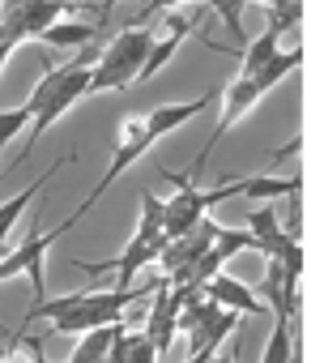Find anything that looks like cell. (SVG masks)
Returning a JSON list of instances; mask_svg holds the SVG:
<instances>
[{"mask_svg": "<svg viewBox=\"0 0 324 363\" xmlns=\"http://www.w3.org/2000/svg\"><path fill=\"white\" fill-rule=\"evenodd\" d=\"M299 65H303V52L294 48V52H277L260 73H252V77H235L231 86H226V103H222V120L214 124V133H209V141H205V150H201V158H197V171L209 162V150L218 145V137L252 107V103H260V94H269L282 77H290V73H299Z\"/></svg>", "mask_w": 324, "mask_h": 363, "instance_id": "1", "label": "cell"}, {"mask_svg": "<svg viewBox=\"0 0 324 363\" xmlns=\"http://www.w3.org/2000/svg\"><path fill=\"white\" fill-rule=\"evenodd\" d=\"M149 43H154V30H149L145 22H137V26L120 30V35H115V39L94 56V65H90V94L132 86V82H137V73H141V65H145Z\"/></svg>", "mask_w": 324, "mask_h": 363, "instance_id": "2", "label": "cell"}, {"mask_svg": "<svg viewBox=\"0 0 324 363\" xmlns=\"http://www.w3.org/2000/svg\"><path fill=\"white\" fill-rule=\"evenodd\" d=\"M162 175L175 184V197L162 201V235H167V240L188 235L197 223H205V214H209L218 201H226V197L239 193V179H222L218 189H197L192 175H175V171H162Z\"/></svg>", "mask_w": 324, "mask_h": 363, "instance_id": "3", "label": "cell"}, {"mask_svg": "<svg viewBox=\"0 0 324 363\" xmlns=\"http://www.w3.org/2000/svg\"><path fill=\"white\" fill-rule=\"evenodd\" d=\"M94 56L98 52H90V48H81V56L77 60H69L64 65V73H60V82H56V90L47 94V103L39 107V116L30 120V137H26V150H22V158H30V150L39 145V137L73 107V103H81L86 94H90V65H94Z\"/></svg>", "mask_w": 324, "mask_h": 363, "instance_id": "4", "label": "cell"}, {"mask_svg": "<svg viewBox=\"0 0 324 363\" xmlns=\"http://www.w3.org/2000/svg\"><path fill=\"white\" fill-rule=\"evenodd\" d=\"M149 286H111V291H81V299L56 316V333H86L98 325H115L128 303H137Z\"/></svg>", "mask_w": 324, "mask_h": 363, "instance_id": "5", "label": "cell"}, {"mask_svg": "<svg viewBox=\"0 0 324 363\" xmlns=\"http://www.w3.org/2000/svg\"><path fill=\"white\" fill-rule=\"evenodd\" d=\"M81 214H86V210L77 206V214H73V218H64L56 231L30 235L22 248L5 252V257H0V282H5V278H18V274H26V278H30V291H35V303H39V299H47V282H43V257H47V248H56V240H60V235H69V231L77 227V218H81Z\"/></svg>", "mask_w": 324, "mask_h": 363, "instance_id": "6", "label": "cell"}, {"mask_svg": "<svg viewBox=\"0 0 324 363\" xmlns=\"http://www.w3.org/2000/svg\"><path fill=\"white\" fill-rule=\"evenodd\" d=\"M154 145V137H149V128H145V116H124V124H120V137H115V150H111V162H107V171H103V179L94 184V193L81 201V210L90 214L94 206H98V197L115 184V179L124 175V167H132L145 150Z\"/></svg>", "mask_w": 324, "mask_h": 363, "instance_id": "7", "label": "cell"}, {"mask_svg": "<svg viewBox=\"0 0 324 363\" xmlns=\"http://www.w3.org/2000/svg\"><path fill=\"white\" fill-rule=\"evenodd\" d=\"M201 295L214 299V303L226 308V312H243V316H260V312H265V299L252 295V286H243L239 278H231V274H222V269L201 286Z\"/></svg>", "mask_w": 324, "mask_h": 363, "instance_id": "8", "label": "cell"}, {"mask_svg": "<svg viewBox=\"0 0 324 363\" xmlns=\"http://www.w3.org/2000/svg\"><path fill=\"white\" fill-rule=\"evenodd\" d=\"M248 235H252V248L265 252V257H282L290 244H299V240H290L282 231V214L273 206H260V210L248 214Z\"/></svg>", "mask_w": 324, "mask_h": 363, "instance_id": "9", "label": "cell"}, {"mask_svg": "<svg viewBox=\"0 0 324 363\" xmlns=\"http://www.w3.org/2000/svg\"><path fill=\"white\" fill-rule=\"evenodd\" d=\"M205 107H209V94H201V99H192V103H175V107H158V111L145 116V128H149V137L158 141V137L175 133L180 124H188L192 116H201Z\"/></svg>", "mask_w": 324, "mask_h": 363, "instance_id": "10", "label": "cell"}, {"mask_svg": "<svg viewBox=\"0 0 324 363\" xmlns=\"http://www.w3.org/2000/svg\"><path fill=\"white\" fill-rule=\"evenodd\" d=\"M282 35H286V26L269 18L265 35H260V39H252V43H243V69H239V77H252V73H260V69H265V65H269V60L282 52Z\"/></svg>", "mask_w": 324, "mask_h": 363, "instance_id": "11", "label": "cell"}, {"mask_svg": "<svg viewBox=\"0 0 324 363\" xmlns=\"http://www.w3.org/2000/svg\"><path fill=\"white\" fill-rule=\"evenodd\" d=\"M64 162H73V158H64ZM64 162H56V167H64ZM56 167H52L47 175H39V179H35V184H26V189H22V197H9L5 206H0V257H5V252H9V244H5V240H9V231H13V223H18V218L26 214V206H30V201H35V197L43 193V184H47V179H52V175H56Z\"/></svg>", "mask_w": 324, "mask_h": 363, "instance_id": "12", "label": "cell"}, {"mask_svg": "<svg viewBox=\"0 0 324 363\" xmlns=\"http://www.w3.org/2000/svg\"><path fill=\"white\" fill-rule=\"evenodd\" d=\"M103 26L98 22H52L43 35H39V43H47V48H81V43H94V35H98Z\"/></svg>", "mask_w": 324, "mask_h": 363, "instance_id": "13", "label": "cell"}, {"mask_svg": "<svg viewBox=\"0 0 324 363\" xmlns=\"http://www.w3.org/2000/svg\"><path fill=\"white\" fill-rule=\"evenodd\" d=\"M115 329H120V320H115V325L86 329V333H81V342L73 346L69 363H103V359H107V350H111V337H115Z\"/></svg>", "mask_w": 324, "mask_h": 363, "instance_id": "14", "label": "cell"}, {"mask_svg": "<svg viewBox=\"0 0 324 363\" xmlns=\"http://www.w3.org/2000/svg\"><path fill=\"white\" fill-rule=\"evenodd\" d=\"M239 193L252 197V201H273V197H299V175L294 179H239Z\"/></svg>", "mask_w": 324, "mask_h": 363, "instance_id": "15", "label": "cell"}, {"mask_svg": "<svg viewBox=\"0 0 324 363\" xmlns=\"http://www.w3.org/2000/svg\"><path fill=\"white\" fill-rule=\"evenodd\" d=\"M205 5L226 22V30H231V39L243 48L248 43V35H243V5H248V0H205Z\"/></svg>", "mask_w": 324, "mask_h": 363, "instance_id": "16", "label": "cell"}, {"mask_svg": "<svg viewBox=\"0 0 324 363\" xmlns=\"http://www.w3.org/2000/svg\"><path fill=\"white\" fill-rule=\"evenodd\" d=\"M137 235L141 240H158L162 235V201L154 193H141V223H137ZM167 240V235H162Z\"/></svg>", "mask_w": 324, "mask_h": 363, "instance_id": "17", "label": "cell"}, {"mask_svg": "<svg viewBox=\"0 0 324 363\" xmlns=\"http://www.w3.org/2000/svg\"><path fill=\"white\" fill-rule=\"evenodd\" d=\"M128 363H162L158 346L145 337V333H132V346H128Z\"/></svg>", "mask_w": 324, "mask_h": 363, "instance_id": "18", "label": "cell"}, {"mask_svg": "<svg viewBox=\"0 0 324 363\" xmlns=\"http://www.w3.org/2000/svg\"><path fill=\"white\" fill-rule=\"evenodd\" d=\"M175 5H192V0H141V18H162L167 9H175Z\"/></svg>", "mask_w": 324, "mask_h": 363, "instance_id": "19", "label": "cell"}, {"mask_svg": "<svg viewBox=\"0 0 324 363\" xmlns=\"http://www.w3.org/2000/svg\"><path fill=\"white\" fill-rule=\"evenodd\" d=\"M13 48H18V43H13V39H9L5 30H0V69H5V65H9V56H13Z\"/></svg>", "mask_w": 324, "mask_h": 363, "instance_id": "20", "label": "cell"}, {"mask_svg": "<svg viewBox=\"0 0 324 363\" xmlns=\"http://www.w3.org/2000/svg\"><path fill=\"white\" fill-rule=\"evenodd\" d=\"M209 363H239V359H235V354H231V359H226V354H209Z\"/></svg>", "mask_w": 324, "mask_h": 363, "instance_id": "21", "label": "cell"}]
</instances>
